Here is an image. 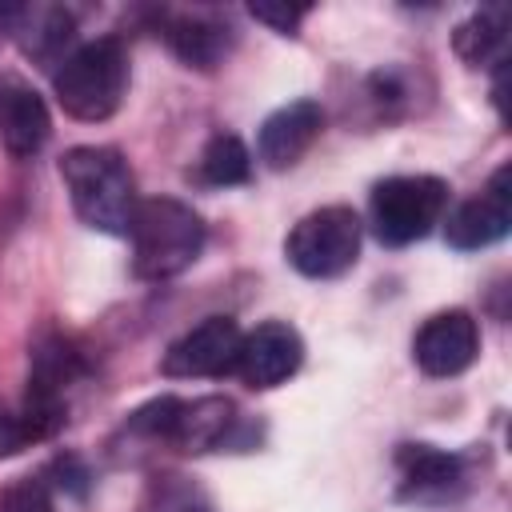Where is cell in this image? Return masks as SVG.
Returning a JSON list of instances; mask_svg holds the SVG:
<instances>
[{"label":"cell","mask_w":512,"mask_h":512,"mask_svg":"<svg viewBox=\"0 0 512 512\" xmlns=\"http://www.w3.org/2000/svg\"><path fill=\"white\" fill-rule=\"evenodd\" d=\"M140 512H216L212 500L184 476H156L144 492Z\"/></svg>","instance_id":"obj_18"},{"label":"cell","mask_w":512,"mask_h":512,"mask_svg":"<svg viewBox=\"0 0 512 512\" xmlns=\"http://www.w3.org/2000/svg\"><path fill=\"white\" fill-rule=\"evenodd\" d=\"M248 12H252L260 24H272V28H276V32H284V36H288V32H296V24L308 16V8H304V4H252Z\"/></svg>","instance_id":"obj_22"},{"label":"cell","mask_w":512,"mask_h":512,"mask_svg":"<svg viewBox=\"0 0 512 512\" xmlns=\"http://www.w3.org/2000/svg\"><path fill=\"white\" fill-rule=\"evenodd\" d=\"M320 128H324V108H320L316 100L300 96V100H292V104L276 108V112L260 124L256 152H260V160H264L268 168L284 172V168L300 164V156L316 144Z\"/></svg>","instance_id":"obj_11"},{"label":"cell","mask_w":512,"mask_h":512,"mask_svg":"<svg viewBox=\"0 0 512 512\" xmlns=\"http://www.w3.org/2000/svg\"><path fill=\"white\" fill-rule=\"evenodd\" d=\"M452 48L468 68L504 64L508 48V4H484L452 32Z\"/></svg>","instance_id":"obj_16"},{"label":"cell","mask_w":512,"mask_h":512,"mask_svg":"<svg viewBox=\"0 0 512 512\" xmlns=\"http://www.w3.org/2000/svg\"><path fill=\"white\" fill-rule=\"evenodd\" d=\"M196 172H200V180L212 184V188L248 184V176H252V152L240 144V136L216 132V136L204 144V152H200V160H196Z\"/></svg>","instance_id":"obj_17"},{"label":"cell","mask_w":512,"mask_h":512,"mask_svg":"<svg viewBox=\"0 0 512 512\" xmlns=\"http://www.w3.org/2000/svg\"><path fill=\"white\" fill-rule=\"evenodd\" d=\"M52 472L60 476L56 484H60V488H68V492H76V496H80V492H84V484H88V472H84V464H80L76 456H60V460L52 464Z\"/></svg>","instance_id":"obj_23"},{"label":"cell","mask_w":512,"mask_h":512,"mask_svg":"<svg viewBox=\"0 0 512 512\" xmlns=\"http://www.w3.org/2000/svg\"><path fill=\"white\" fill-rule=\"evenodd\" d=\"M28 444H36V432H32L28 416L20 408H4L0 404V460L4 456H16Z\"/></svg>","instance_id":"obj_21"},{"label":"cell","mask_w":512,"mask_h":512,"mask_svg":"<svg viewBox=\"0 0 512 512\" xmlns=\"http://www.w3.org/2000/svg\"><path fill=\"white\" fill-rule=\"evenodd\" d=\"M396 464H400V496L404 500H416V504L448 500L464 484L460 456L440 452L432 444H400Z\"/></svg>","instance_id":"obj_13"},{"label":"cell","mask_w":512,"mask_h":512,"mask_svg":"<svg viewBox=\"0 0 512 512\" xmlns=\"http://www.w3.org/2000/svg\"><path fill=\"white\" fill-rule=\"evenodd\" d=\"M508 228H512V168L500 164L492 172V180L448 216L444 240L456 252H476V248L504 240Z\"/></svg>","instance_id":"obj_8"},{"label":"cell","mask_w":512,"mask_h":512,"mask_svg":"<svg viewBox=\"0 0 512 512\" xmlns=\"http://www.w3.org/2000/svg\"><path fill=\"white\" fill-rule=\"evenodd\" d=\"M60 180L76 216L104 236H128L136 216V180L128 160L108 144H76L60 156Z\"/></svg>","instance_id":"obj_1"},{"label":"cell","mask_w":512,"mask_h":512,"mask_svg":"<svg viewBox=\"0 0 512 512\" xmlns=\"http://www.w3.org/2000/svg\"><path fill=\"white\" fill-rule=\"evenodd\" d=\"M132 268L140 280H172L204 252V220L176 196H148L132 216Z\"/></svg>","instance_id":"obj_3"},{"label":"cell","mask_w":512,"mask_h":512,"mask_svg":"<svg viewBox=\"0 0 512 512\" xmlns=\"http://www.w3.org/2000/svg\"><path fill=\"white\" fill-rule=\"evenodd\" d=\"M72 12L56 4H8V36L24 48V56L40 64H60L72 44Z\"/></svg>","instance_id":"obj_14"},{"label":"cell","mask_w":512,"mask_h":512,"mask_svg":"<svg viewBox=\"0 0 512 512\" xmlns=\"http://www.w3.org/2000/svg\"><path fill=\"white\" fill-rule=\"evenodd\" d=\"M56 100L76 120H108L128 92V52L120 36H100L72 48L52 72Z\"/></svg>","instance_id":"obj_4"},{"label":"cell","mask_w":512,"mask_h":512,"mask_svg":"<svg viewBox=\"0 0 512 512\" xmlns=\"http://www.w3.org/2000/svg\"><path fill=\"white\" fill-rule=\"evenodd\" d=\"M304 364V340L288 320H264L256 324L244 340H240V356H236V376L264 392L284 384L288 376H296V368Z\"/></svg>","instance_id":"obj_10"},{"label":"cell","mask_w":512,"mask_h":512,"mask_svg":"<svg viewBox=\"0 0 512 512\" xmlns=\"http://www.w3.org/2000/svg\"><path fill=\"white\" fill-rule=\"evenodd\" d=\"M164 40L188 68L208 72L232 52L236 32L212 12H172V16H164Z\"/></svg>","instance_id":"obj_15"},{"label":"cell","mask_w":512,"mask_h":512,"mask_svg":"<svg viewBox=\"0 0 512 512\" xmlns=\"http://www.w3.org/2000/svg\"><path fill=\"white\" fill-rule=\"evenodd\" d=\"M244 332L232 316H208L184 336H176L160 360V372L172 380H204V376H228L236 368Z\"/></svg>","instance_id":"obj_7"},{"label":"cell","mask_w":512,"mask_h":512,"mask_svg":"<svg viewBox=\"0 0 512 512\" xmlns=\"http://www.w3.org/2000/svg\"><path fill=\"white\" fill-rule=\"evenodd\" d=\"M448 208V184L440 176H388L368 196V220L380 244L404 248L424 240Z\"/></svg>","instance_id":"obj_5"},{"label":"cell","mask_w":512,"mask_h":512,"mask_svg":"<svg viewBox=\"0 0 512 512\" xmlns=\"http://www.w3.org/2000/svg\"><path fill=\"white\" fill-rule=\"evenodd\" d=\"M52 132V116L44 96L20 76H0V144L12 156H36Z\"/></svg>","instance_id":"obj_12"},{"label":"cell","mask_w":512,"mask_h":512,"mask_svg":"<svg viewBox=\"0 0 512 512\" xmlns=\"http://www.w3.org/2000/svg\"><path fill=\"white\" fill-rule=\"evenodd\" d=\"M284 256L308 280H332L348 272L360 256V216L344 204H328L300 216L284 240Z\"/></svg>","instance_id":"obj_6"},{"label":"cell","mask_w":512,"mask_h":512,"mask_svg":"<svg viewBox=\"0 0 512 512\" xmlns=\"http://www.w3.org/2000/svg\"><path fill=\"white\" fill-rule=\"evenodd\" d=\"M408 96H412V76H408L404 68H380V72L368 76V100H372L384 116L408 108V104H412Z\"/></svg>","instance_id":"obj_19"},{"label":"cell","mask_w":512,"mask_h":512,"mask_svg":"<svg viewBox=\"0 0 512 512\" xmlns=\"http://www.w3.org/2000/svg\"><path fill=\"white\" fill-rule=\"evenodd\" d=\"M240 428L236 404L228 396H156L140 404L124 420V436L136 444H168L176 452H212L232 444V432Z\"/></svg>","instance_id":"obj_2"},{"label":"cell","mask_w":512,"mask_h":512,"mask_svg":"<svg viewBox=\"0 0 512 512\" xmlns=\"http://www.w3.org/2000/svg\"><path fill=\"white\" fill-rule=\"evenodd\" d=\"M0 512H52V492L44 480H16L0 492Z\"/></svg>","instance_id":"obj_20"},{"label":"cell","mask_w":512,"mask_h":512,"mask_svg":"<svg viewBox=\"0 0 512 512\" xmlns=\"http://www.w3.org/2000/svg\"><path fill=\"white\" fill-rule=\"evenodd\" d=\"M480 352V328L464 308H448L436 312L420 324L416 340H412V360L424 376H460Z\"/></svg>","instance_id":"obj_9"}]
</instances>
